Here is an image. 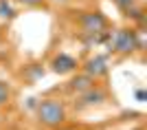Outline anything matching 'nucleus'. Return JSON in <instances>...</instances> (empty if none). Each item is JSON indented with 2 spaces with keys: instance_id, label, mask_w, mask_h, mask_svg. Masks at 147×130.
<instances>
[{
  "instance_id": "f257e3e1",
  "label": "nucleus",
  "mask_w": 147,
  "mask_h": 130,
  "mask_svg": "<svg viewBox=\"0 0 147 130\" xmlns=\"http://www.w3.org/2000/svg\"><path fill=\"white\" fill-rule=\"evenodd\" d=\"M31 117L40 130H61L70 119V108L64 97H55L53 93H46L37 99L35 110Z\"/></svg>"
},
{
  "instance_id": "f03ea898",
  "label": "nucleus",
  "mask_w": 147,
  "mask_h": 130,
  "mask_svg": "<svg viewBox=\"0 0 147 130\" xmlns=\"http://www.w3.org/2000/svg\"><path fill=\"white\" fill-rule=\"evenodd\" d=\"M105 53L117 60H125V57H134L136 53L145 51V42H143V31H138L134 25L125 27H114L112 40L103 46Z\"/></svg>"
},
{
  "instance_id": "7ed1b4c3",
  "label": "nucleus",
  "mask_w": 147,
  "mask_h": 130,
  "mask_svg": "<svg viewBox=\"0 0 147 130\" xmlns=\"http://www.w3.org/2000/svg\"><path fill=\"white\" fill-rule=\"evenodd\" d=\"M110 104H117V99H114L112 91L108 88V82H97L94 86L86 88L84 93L73 95L70 101H68V108L75 115H84V112H90V110L105 108Z\"/></svg>"
},
{
  "instance_id": "20e7f679",
  "label": "nucleus",
  "mask_w": 147,
  "mask_h": 130,
  "mask_svg": "<svg viewBox=\"0 0 147 130\" xmlns=\"http://www.w3.org/2000/svg\"><path fill=\"white\" fill-rule=\"evenodd\" d=\"M110 27H114V22L101 9H84V11H75L73 16L75 33H99Z\"/></svg>"
},
{
  "instance_id": "39448f33",
  "label": "nucleus",
  "mask_w": 147,
  "mask_h": 130,
  "mask_svg": "<svg viewBox=\"0 0 147 130\" xmlns=\"http://www.w3.org/2000/svg\"><path fill=\"white\" fill-rule=\"evenodd\" d=\"M79 71L90 75L94 82H108L112 73V62L108 53H97V51H86L79 57Z\"/></svg>"
},
{
  "instance_id": "423d86ee",
  "label": "nucleus",
  "mask_w": 147,
  "mask_h": 130,
  "mask_svg": "<svg viewBox=\"0 0 147 130\" xmlns=\"http://www.w3.org/2000/svg\"><path fill=\"white\" fill-rule=\"evenodd\" d=\"M44 64L49 68V73H55L59 77H68V75L79 71V57L68 53V51H55V53H51V57Z\"/></svg>"
},
{
  "instance_id": "0eeeda50",
  "label": "nucleus",
  "mask_w": 147,
  "mask_h": 130,
  "mask_svg": "<svg viewBox=\"0 0 147 130\" xmlns=\"http://www.w3.org/2000/svg\"><path fill=\"white\" fill-rule=\"evenodd\" d=\"M46 73H49V68L42 60H31L16 71V80L20 86H35L37 82H42L46 77Z\"/></svg>"
},
{
  "instance_id": "6e6552de",
  "label": "nucleus",
  "mask_w": 147,
  "mask_h": 130,
  "mask_svg": "<svg viewBox=\"0 0 147 130\" xmlns=\"http://www.w3.org/2000/svg\"><path fill=\"white\" fill-rule=\"evenodd\" d=\"M97 82L92 80L90 75H86L84 71H77V73L73 75H68V80L61 84V88H53V91H49V93H57V91H61V93H66V95H77V93H84L86 88L94 86Z\"/></svg>"
},
{
  "instance_id": "1a4fd4ad",
  "label": "nucleus",
  "mask_w": 147,
  "mask_h": 130,
  "mask_svg": "<svg viewBox=\"0 0 147 130\" xmlns=\"http://www.w3.org/2000/svg\"><path fill=\"white\" fill-rule=\"evenodd\" d=\"M13 97H16V86L11 80L0 77V110H5L7 106H11Z\"/></svg>"
},
{
  "instance_id": "9d476101",
  "label": "nucleus",
  "mask_w": 147,
  "mask_h": 130,
  "mask_svg": "<svg viewBox=\"0 0 147 130\" xmlns=\"http://www.w3.org/2000/svg\"><path fill=\"white\" fill-rule=\"evenodd\" d=\"M20 16V9L13 0H0V20L2 22H13Z\"/></svg>"
},
{
  "instance_id": "9b49d317",
  "label": "nucleus",
  "mask_w": 147,
  "mask_h": 130,
  "mask_svg": "<svg viewBox=\"0 0 147 130\" xmlns=\"http://www.w3.org/2000/svg\"><path fill=\"white\" fill-rule=\"evenodd\" d=\"M18 9H49V2L46 0H13Z\"/></svg>"
},
{
  "instance_id": "f8f14e48",
  "label": "nucleus",
  "mask_w": 147,
  "mask_h": 130,
  "mask_svg": "<svg viewBox=\"0 0 147 130\" xmlns=\"http://www.w3.org/2000/svg\"><path fill=\"white\" fill-rule=\"evenodd\" d=\"M134 101H138V104H145L147 101V88L145 86H136L134 88Z\"/></svg>"
},
{
  "instance_id": "ddd939ff",
  "label": "nucleus",
  "mask_w": 147,
  "mask_h": 130,
  "mask_svg": "<svg viewBox=\"0 0 147 130\" xmlns=\"http://www.w3.org/2000/svg\"><path fill=\"white\" fill-rule=\"evenodd\" d=\"M110 2H112V5H114V7H117V9H119V13H121V11H125L127 7L136 5L138 0H110Z\"/></svg>"
},
{
  "instance_id": "4468645a",
  "label": "nucleus",
  "mask_w": 147,
  "mask_h": 130,
  "mask_svg": "<svg viewBox=\"0 0 147 130\" xmlns=\"http://www.w3.org/2000/svg\"><path fill=\"white\" fill-rule=\"evenodd\" d=\"M37 99H40V97H26V99H24V104H22V110L31 115V112L35 110V106H37Z\"/></svg>"
},
{
  "instance_id": "2eb2a0df",
  "label": "nucleus",
  "mask_w": 147,
  "mask_h": 130,
  "mask_svg": "<svg viewBox=\"0 0 147 130\" xmlns=\"http://www.w3.org/2000/svg\"><path fill=\"white\" fill-rule=\"evenodd\" d=\"M49 5H53V7H66V5H70L73 0H46Z\"/></svg>"
},
{
  "instance_id": "dca6fc26",
  "label": "nucleus",
  "mask_w": 147,
  "mask_h": 130,
  "mask_svg": "<svg viewBox=\"0 0 147 130\" xmlns=\"http://www.w3.org/2000/svg\"><path fill=\"white\" fill-rule=\"evenodd\" d=\"M132 130H145V128H143V126H136V128H132Z\"/></svg>"
}]
</instances>
